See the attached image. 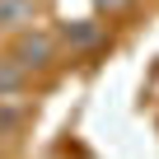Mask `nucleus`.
<instances>
[{"label":"nucleus","mask_w":159,"mask_h":159,"mask_svg":"<svg viewBox=\"0 0 159 159\" xmlns=\"http://www.w3.org/2000/svg\"><path fill=\"white\" fill-rule=\"evenodd\" d=\"M10 56L28 70V75H42V70H52L56 61H61V38H52L47 28H24V33H14L10 38Z\"/></svg>","instance_id":"1"},{"label":"nucleus","mask_w":159,"mask_h":159,"mask_svg":"<svg viewBox=\"0 0 159 159\" xmlns=\"http://www.w3.org/2000/svg\"><path fill=\"white\" fill-rule=\"evenodd\" d=\"M38 24V0H0V38H14Z\"/></svg>","instance_id":"2"},{"label":"nucleus","mask_w":159,"mask_h":159,"mask_svg":"<svg viewBox=\"0 0 159 159\" xmlns=\"http://www.w3.org/2000/svg\"><path fill=\"white\" fill-rule=\"evenodd\" d=\"M61 42H66L70 52H94V47L103 42V24H94V19H75V24L61 28Z\"/></svg>","instance_id":"3"},{"label":"nucleus","mask_w":159,"mask_h":159,"mask_svg":"<svg viewBox=\"0 0 159 159\" xmlns=\"http://www.w3.org/2000/svg\"><path fill=\"white\" fill-rule=\"evenodd\" d=\"M24 89H28V70L5 52V56H0V98L19 103V98H24Z\"/></svg>","instance_id":"4"},{"label":"nucleus","mask_w":159,"mask_h":159,"mask_svg":"<svg viewBox=\"0 0 159 159\" xmlns=\"http://www.w3.org/2000/svg\"><path fill=\"white\" fill-rule=\"evenodd\" d=\"M94 5H98L103 14H126V10L136 5V0H94Z\"/></svg>","instance_id":"5"}]
</instances>
